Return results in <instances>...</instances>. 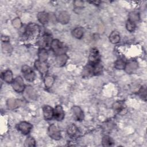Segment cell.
I'll use <instances>...</instances> for the list:
<instances>
[{"label": "cell", "mask_w": 147, "mask_h": 147, "mask_svg": "<svg viewBox=\"0 0 147 147\" xmlns=\"http://www.w3.org/2000/svg\"><path fill=\"white\" fill-rule=\"evenodd\" d=\"M129 20L130 21H132V22H135V21H137L139 20L140 19V17H139V14L138 13H136V12H131L130 14H129Z\"/></svg>", "instance_id": "cell-27"}, {"label": "cell", "mask_w": 147, "mask_h": 147, "mask_svg": "<svg viewBox=\"0 0 147 147\" xmlns=\"http://www.w3.org/2000/svg\"><path fill=\"white\" fill-rule=\"evenodd\" d=\"M58 20L63 24H67L69 21V16L68 13L65 11L60 12L58 16Z\"/></svg>", "instance_id": "cell-13"}, {"label": "cell", "mask_w": 147, "mask_h": 147, "mask_svg": "<svg viewBox=\"0 0 147 147\" xmlns=\"http://www.w3.org/2000/svg\"><path fill=\"white\" fill-rule=\"evenodd\" d=\"M72 112L74 115V117L76 120L81 121L83 119V117H84L83 112L82 111V109L79 107L75 106L72 107Z\"/></svg>", "instance_id": "cell-11"}, {"label": "cell", "mask_w": 147, "mask_h": 147, "mask_svg": "<svg viewBox=\"0 0 147 147\" xmlns=\"http://www.w3.org/2000/svg\"><path fill=\"white\" fill-rule=\"evenodd\" d=\"M123 105V103L122 102L118 101V102H116L115 103H114L113 104V107L115 110H120L122 109Z\"/></svg>", "instance_id": "cell-30"}, {"label": "cell", "mask_w": 147, "mask_h": 147, "mask_svg": "<svg viewBox=\"0 0 147 147\" xmlns=\"http://www.w3.org/2000/svg\"><path fill=\"white\" fill-rule=\"evenodd\" d=\"M53 82H54V79L52 76H46V78H45V80H44L45 85L48 88H49L52 86Z\"/></svg>", "instance_id": "cell-25"}, {"label": "cell", "mask_w": 147, "mask_h": 147, "mask_svg": "<svg viewBox=\"0 0 147 147\" xmlns=\"http://www.w3.org/2000/svg\"><path fill=\"white\" fill-rule=\"evenodd\" d=\"M51 47L53 52L59 55L63 54L66 50L65 47L58 40H52Z\"/></svg>", "instance_id": "cell-2"}, {"label": "cell", "mask_w": 147, "mask_h": 147, "mask_svg": "<svg viewBox=\"0 0 147 147\" xmlns=\"http://www.w3.org/2000/svg\"><path fill=\"white\" fill-rule=\"evenodd\" d=\"M43 114L45 119H51L53 116V110L52 108L49 106H45L43 107Z\"/></svg>", "instance_id": "cell-12"}, {"label": "cell", "mask_w": 147, "mask_h": 147, "mask_svg": "<svg viewBox=\"0 0 147 147\" xmlns=\"http://www.w3.org/2000/svg\"><path fill=\"white\" fill-rule=\"evenodd\" d=\"M109 40L113 44H117L120 40L119 34L117 31H113L111 32L109 36Z\"/></svg>", "instance_id": "cell-18"}, {"label": "cell", "mask_w": 147, "mask_h": 147, "mask_svg": "<svg viewBox=\"0 0 147 147\" xmlns=\"http://www.w3.org/2000/svg\"><path fill=\"white\" fill-rule=\"evenodd\" d=\"M12 86L13 89L17 92H21L23 91L25 88L23 79L21 76H18L14 79Z\"/></svg>", "instance_id": "cell-3"}, {"label": "cell", "mask_w": 147, "mask_h": 147, "mask_svg": "<svg viewBox=\"0 0 147 147\" xmlns=\"http://www.w3.org/2000/svg\"><path fill=\"white\" fill-rule=\"evenodd\" d=\"M53 115L57 121H61L64 117V113L62 107L57 105L53 110Z\"/></svg>", "instance_id": "cell-10"}, {"label": "cell", "mask_w": 147, "mask_h": 147, "mask_svg": "<svg viewBox=\"0 0 147 147\" xmlns=\"http://www.w3.org/2000/svg\"><path fill=\"white\" fill-rule=\"evenodd\" d=\"M100 59V56L98 51L96 49H92L89 55V61L91 64H98Z\"/></svg>", "instance_id": "cell-6"}, {"label": "cell", "mask_w": 147, "mask_h": 147, "mask_svg": "<svg viewBox=\"0 0 147 147\" xmlns=\"http://www.w3.org/2000/svg\"><path fill=\"white\" fill-rule=\"evenodd\" d=\"M38 57H39V60L41 61H45V60H47L48 57V54L45 49H42L40 50L38 52Z\"/></svg>", "instance_id": "cell-23"}, {"label": "cell", "mask_w": 147, "mask_h": 147, "mask_svg": "<svg viewBox=\"0 0 147 147\" xmlns=\"http://www.w3.org/2000/svg\"><path fill=\"white\" fill-rule=\"evenodd\" d=\"M139 94L144 100H145L146 99V88L145 87H142L139 91Z\"/></svg>", "instance_id": "cell-33"}, {"label": "cell", "mask_w": 147, "mask_h": 147, "mask_svg": "<svg viewBox=\"0 0 147 147\" xmlns=\"http://www.w3.org/2000/svg\"><path fill=\"white\" fill-rule=\"evenodd\" d=\"M40 33V28L38 26L35 24H29L26 29V34L27 37L34 38L37 37Z\"/></svg>", "instance_id": "cell-1"}, {"label": "cell", "mask_w": 147, "mask_h": 147, "mask_svg": "<svg viewBox=\"0 0 147 147\" xmlns=\"http://www.w3.org/2000/svg\"><path fill=\"white\" fill-rule=\"evenodd\" d=\"M2 40L4 42H7L9 40V38L6 36H4V37H2Z\"/></svg>", "instance_id": "cell-35"}, {"label": "cell", "mask_w": 147, "mask_h": 147, "mask_svg": "<svg viewBox=\"0 0 147 147\" xmlns=\"http://www.w3.org/2000/svg\"><path fill=\"white\" fill-rule=\"evenodd\" d=\"M21 104V102L20 100L13 99V98H10L7 100V105L8 107L10 109H14L18 106H20Z\"/></svg>", "instance_id": "cell-14"}, {"label": "cell", "mask_w": 147, "mask_h": 147, "mask_svg": "<svg viewBox=\"0 0 147 147\" xmlns=\"http://www.w3.org/2000/svg\"><path fill=\"white\" fill-rule=\"evenodd\" d=\"M25 94L27 97L30 99H35L36 98V94L34 90L31 87H28L26 88L25 91Z\"/></svg>", "instance_id": "cell-21"}, {"label": "cell", "mask_w": 147, "mask_h": 147, "mask_svg": "<svg viewBox=\"0 0 147 147\" xmlns=\"http://www.w3.org/2000/svg\"><path fill=\"white\" fill-rule=\"evenodd\" d=\"M72 35L76 38H80L83 36V29L81 27L76 28L72 31Z\"/></svg>", "instance_id": "cell-22"}, {"label": "cell", "mask_w": 147, "mask_h": 147, "mask_svg": "<svg viewBox=\"0 0 147 147\" xmlns=\"http://www.w3.org/2000/svg\"><path fill=\"white\" fill-rule=\"evenodd\" d=\"M78 128L74 124H71L68 127L67 133H68V134L71 137H74L78 133Z\"/></svg>", "instance_id": "cell-20"}, {"label": "cell", "mask_w": 147, "mask_h": 147, "mask_svg": "<svg viewBox=\"0 0 147 147\" xmlns=\"http://www.w3.org/2000/svg\"><path fill=\"white\" fill-rule=\"evenodd\" d=\"M3 80L7 83H10L13 80V74L11 71L6 70L2 75Z\"/></svg>", "instance_id": "cell-19"}, {"label": "cell", "mask_w": 147, "mask_h": 147, "mask_svg": "<svg viewBox=\"0 0 147 147\" xmlns=\"http://www.w3.org/2000/svg\"><path fill=\"white\" fill-rule=\"evenodd\" d=\"M22 72L24 78L26 80L29 81H33L34 79L35 74L30 67L28 65H24L22 68Z\"/></svg>", "instance_id": "cell-4"}, {"label": "cell", "mask_w": 147, "mask_h": 147, "mask_svg": "<svg viewBox=\"0 0 147 147\" xmlns=\"http://www.w3.org/2000/svg\"><path fill=\"white\" fill-rule=\"evenodd\" d=\"M2 50L4 52H9L11 51V47L9 44L5 42L2 45Z\"/></svg>", "instance_id": "cell-32"}, {"label": "cell", "mask_w": 147, "mask_h": 147, "mask_svg": "<svg viewBox=\"0 0 147 147\" xmlns=\"http://www.w3.org/2000/svg\"><path fill=\"white\" fill-rule=\"evenodd\" d=\"M138 68V63L136 61L132 60L125 65V69L127 74L133 73Z\"/></svg>", "instance_id": "cell-9"}, {"label": "cell", "mask_w": 147, "mask_h": 147, "mask_svg": "<svg viewBox=\"0 0 147 147\" xmlns=\"http://www.w3.org/2000/svg\"><path fill=\"white\" fill-rule=\"evenodd\" d=\"M95 64H89L86 65L83 71V75L85 77L91 75L92 74H95Z\"/></svg>", "instance_id": "cell-15"}, {"label": "cell", "mask_w": 147, "mask_h": 147, "mask_svg": "<svg viewBox=\"0 0 147 147\" xmlns=\"http://www.w3.org/2000/svg\"><path fill=\"white\" fill-rule=\"evenodd\" d=\"M25 146H34L36 145V142L33 137H29L27 138L25 141Z\"/></svg>", "instance_id": "cell-26"}, {"label": "cell", "mask_w": 147, "mask_h": 147, "mask_svg": "<svg viewBox=\"0 0 147 147\" xmlns=\"http://www.w3.org/2000/svg\"><path fill=\"white\" fill-rule=\"evenodd\" d=\"M125 63L122 60H118L115 63V67L118 69H122L125 68Z\"/></svg>", "instance_id": "cell-29"}, {"label": "cell", "mask_w": 147, "mask_h": 147, "mask_svg": "<svg viewBox=\"0 0 147 147\" xmlns=\"http://www.w3.org/2000/svg\"><path fill=\"white\" fill-rule=\"evenodd\" d=\"M34 65L36 69L41 74H45L48 71V66L44 61L36 60L34 63Z\"/></svg>", "instance_id": "cell-8"}, {"label": "cell", "mask_w": 147, "mask_h": 147, "mask_svg": "<svg viewBox=\"0 0 147 147\" xmlns=\"http://www.w3.org/2000/svg\"><path fill=\"white\" fill-rule=\"evenodd\" d=\"M67 60H68V56L65 54L63 53L61 55H59V56H57L56 59V62L59 66L61 67L64 65L65 64Z\"/></svg>", "instance_id": "cell-17"}, {"label": "cell", "mask_w": 147, "mask_h": 147, "mask_svg": "<svg viewBox=\"0 0 147 147\" xmlns=\"http://www.w3.org/2000/svg\"><path fill=\"white\" fill-rule=\"evenodd\" d=\"M83 2L82 1H74V5L76 7H81L83 5Z\"/></svg>", "instance_id": "cell-34"}, {"label": "cell", "mask_w": 147, "mask_h": 147, "mask_svg": "<svg viewBox=\"0 0 147 147\" xmlns=\"http://www.w3.org/2000/svg\"><path fill=\"white\" fill-rule=\"evenodd\" d=\"M48 134L49 136L54 140H59L60 138V132L56 126L53 124L49 127Z\"/></svg>", "instance_id": "cell-5"}, {"label": "cell", "mask_w": 147, "mask_h": 147, "mask_svg": "<svg viewBox=\"0 0 147 147\" xmlns=\"http://www.w3.org/2000/svg\"><path fill=\"white\" fill-rule=\"evenodd\" d=\"M32 128V126L28 122H21L18 124V129L23 134H28Z\"/></svg>", "instance_id": "cell-7"}, {"label": "cell", "mask_w": 147, "mask_h": 147, "mask_svg": "<svg viewBox=\"0 0 147 147\" xmlns=\"http://www.w3.org/2000/svg\"><path fill=\"white\" fill-rule=\"evenodd\" d=\"M126 29H127L128 31L131 32H133L134 30V29L136 28V25H135L134 22H132L130 20H128L127 22H126Z\"/></svg>", "instance_id": "cell-28"}, {"label": "cell", "mask_w": 147, "mask_h": 147, "mask_svg": "<svg viewBox=\"0 0 147 147\" xmlns=\"http://www.w3.org/2000/svg\"><path fill=\"white\" fill-rule=\"evenodd\" d=\"M113 141L111 140V138L108 136H104L103 137L102 139V144L103 146H111L113 145Z\"/></svg>", "instance_id": "cell-24"}, {"label": "cell", "mask_w": 147, "mask_h": 147, "mask_svg": "<svg viewBox=\"0 0 147 147\" xmlns=\"http://www.w3.org/2000/svg\"><path fill=\"white\" fill-rule=\"evenodd\" d=\"M37 18L38 21L42 24H47L49 19V17L48 13L44 11L40 12L37 14Z\"/></svg>", "instance_id": "cell-16"}, {"label": "cell", "mask_w": 147, "mask_h": 147, "mask_svg": "<svg viewBox=\"0 0 147 147\" xmlns=\"http://www.w3.org/2000/svg\"><path fill=\"white\" fill-rule=\"evenodd\" d=\"M12 24L16 28H20L21 26V21L19 18H16L13 20Z\"/></svg>", "instance_id": "cell-31"}]
</instances>
